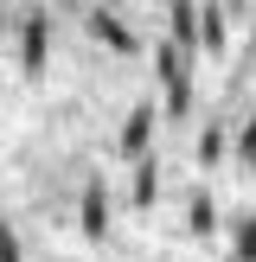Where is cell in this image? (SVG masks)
I'll return each instance as SVG.
<instances>
[{"mask_svg":"<svg viewBox=\"0 0 256 262\" xmlns=\"http://www.w3.org/2000/svg\"><path fill=\"white\" fill-rule=\"evenodd\" d=\"M160 83H166V115L186 122V109H192V77H186V51H179V45H160Z\"/></svg>","mask_w":256,"mask_h":262,"instance_id":"cell-1","label":"cell"},{"mask_svg":"<svg viewBox=\"0 0 256 262\" xmlns=\"http://www.w3.org/2000/svg\"><path fill=\"white\" fill-rule=\"evenodd\" d=\"M115 147H122V160H141V154L154 147V109H147V102H141V109H128L122 141H115Z\"/></svg>","mask_w":256,"mask_h":262,"instance_id":"cell-2","label":"cell"},{"mask_svg":"<svg viewBox=\"0 0 256 262\" xmlns=\"http://www.w3.org/2000/svg\"><path fill=\"white\" fill-rule=\"evenodd\" d=\"M45 38H51L45 13H32V19H26V32H19V51H26V77H38V71H45Z\"/></svg>","mask_w":256,"mask_h":262,"instance_id":"cell-3","label":"cell"},{"mask_svg":"<svg viewBox=\"0 0 256 262\" xmlns=\"http://www.w3.org/2000/svg\"><path fill=\"white\" fill-rule=\"evenodd\" d=\"M166 26H173V38H166V45L192 51V32H199V7H192V0H173V7H166Z\"/></svg>","mask_w":256,"mask_h":262,"instance_id":"cell-4","label":"cell"},{"mask_svg":"<svg viewBox=\"0 0 256 262\" xmlns=\"http://www.w3.org/2000/svg\"><path fill=\"white\" fill-rule=\"evenodd\" d=\"M230 32H224V13L218 7H199V51H211V58H224Z\"/></svg>","mask_w":256,"mask_h":262,"instance_id":"cell-5","label":"cell"},{"mask_svg":"<svg viewBox=\"0 0 256 262\" xmlns=\"http://www.w3.org/2000/svg\"><path fill=\"white\" fill-rule=\"evenodd\" d=\"M128 199H135L141 211H147V205L160 199V166H154L147 154H141V160H135V186H128Z\"/></svg>","mask_w":256,"mask_h":262,"instance_id":"cell-6","label":"cell"},{"mask_svg":"<svg viewBox=\"0 0 256 262\" xmlns=\"http://www.w3.org/2000/svg\"><path fill=\"white\" fill-rule=\"evenodd\" d=\"M77 224L90 230V237H102V224H109V199H102V186L83 192V211H77Z\"/></svg>","mask_w":256,"mask_h":262,"instance_id":"cell-7","label":"cell"},{"mask_svg":"<svg viewBox=\"0 0 256 262\" xmlns=\"http://www.w3.org/2000/svg\"><path fill=\"white\" fill-rule=\"evenodd\" d=\"M186 224L199 230V237H211V230H218V205H211V192H192V205H186Z\"/></svg>","mask_w":256,"mask_h":262,"instance_id":"cell-8","label":"cell"},{"mask_svg":"<svg viewBox=\"0 0 256 262\" xmlns=\"http://www.w3.org/2000/svg\"><path fill=\"white\" fill-rule=\"evenodd\" d=\"M90 26H96V32H102V38H109V45H115V51H135V38H128V32H122V26H115V19H109V13H90Z\"/></svg>","mask_w":256,"mask_h":262,"instance_id":"cell-9","label":"cell"},{"mask_svg":"<svg viewBox=\"0 0 256 262\" xmlns=\"http://www.w3.org/2000/svg\"><path fill=\"white\" fill-rule=\"evenodd\" d=\"M224 160V128H205L199 135V166H218Z\"/></svg>","mask_w":256,"mask_h":262,"instance_id":"cell-10","label":"cell"},{"mask_svg":"<svg viewBox=\"0 0 256 262\" xmlns=\"http://www.w3.org/2000/svg\"><path fill=\"white\" fill-rule=\"evenodd\" d=\"M230 256H237V262H256V217H243V224H237V243H230Z\"/></svg>","mask_w":256,"mask_h":262,"instance_id":"cell-11","label":"cell"},{"mask_svg":"<svg viewBox=\"0 0 256 262\" xmlns=\"http://www.w3.org/2000/svg\"><path fill=\"white\" fill-rule=\"evenodd\" d=\"M0 262H19V243H13V230L0 224Z\"/></svg>","mask_w":256,"mask_h":262,"instance_id":"cell-12","label":"cell"},{"mask_svg":"<svg viewBox=\"0 0 256 262\" xmlns=\"http://www.w3.org/2000/svg\"><path fill=\"white\" fill-rule=\"evenodd\" d=\"M243 160H250V173H256V115H250V128H243Z\"/></svg>","mask_w":256,"mask_h":262,"instance_id":"cell-13","label":"cell"}]
</instances>
